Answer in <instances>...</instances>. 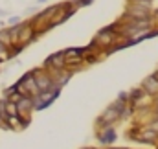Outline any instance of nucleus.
I'll return each mask as SVG.
<instances>
[{"mask_svg": "<svg viewBox=\"0 0 158 149\" xmlns=\"http://www.w3.org/2000/svg\"><path fill=\"white\" fill-rule=\"evenodd\" d=\"M31 75H33V79H35V85H37V90L39 92H48V90H53V88H57L55 85H53V79H52V75L48 70H44L42 66L39 68H33V70H30ZM61 90V88H59Z\"/></svg>", "mask_w": 158, "mask_h": 149, "instance_id": "f257e3e1", "label": "nucleus"}, {"mask_svg": "<svg viewBox=\"0 0 158 149\" xmlns=\"http://www.w3.org/2000/svg\"><path fill=\"white\" fill-rule=\"evenodd\" d=\"M118 121H121V116H119V112L112 107V105H109L105 111L101 112L98 118H96V129H105V127H114Z\"/></svg>", "mask_w": 158, "mask_h": 149, "instance_id": "f03ea898", "label": "nucleus"}, {"mask_svg": "<svg viewBox=\"0 0 158 149\" xmlns=\"http://www.w3.org/2000/svg\"><path fill=\"white\" fill-rule=\"evenodd\" d=\"M151 6H143V4H127L125 11L119 19H151Z\"/></svg>", "mask_w": 158, "mask_h": 149, "instance_id": "7ed1b4c3", "label": "nucleus"}, {"mask_svg": "<svg viewBox=\"0 0 158 149\" xmlns=\"http://www.w3.org/2000/svg\"><path fill=\"white\" fill-rule=\"evenodd\" d=\"M59 94H61L59 88H53V90H48V92H39L33 98V111H44V109H48L59 98Z\"/></svg>", "mask_w": 158, "mask_h": 149, "instance_id": "20e7f679", "label": "nucleus"}, {"mask_svg": "<svg viewBox=\"0 0 158 149\" xmlns=\"http://www.w3.org/2000/svg\"><path fill=\"white\" fill-rule=\"evenodd\" d=\"M96 140L103 147H112L114 142L118 140V133L114 127H105V129H96Z\"/></svg>", "mask_w": 158, "mask_h": 149, "instance_id": "39448f33", "label": "nucleus"}, {"mask_svg": "<svg viewBox=\"0 0 158 149\" xmlns=\"http://www.w3.org/2000/svg\"><path fill=\"white\" fill-rule=\"evenodd\" d=\"M39 35H37V32H35V28L31 26V22L30 20H22V28H20V33H19V42L17 44H20V46H28V44H31L33 40H37Z\"/></svg>", "mask_w": 158, "mask_h": 149, "instance_id": "423d86ee", "label": "nucleus"}, {"mask_svg": "<svg viewBox=\"0 0 158 149\" xmlns=\"http://www.w3.org/2000/svg\"><path fill=\"white\" fill-rule=\"evenodd\" d=\"M42 68L48 70V72H53V70H64V55H63V50L61 52H55L52 55H48L42 63Z\"/></svg>", "mask_w": 158, "mask_h": 149, "instance_id": "0eeeda50", "label": "nucleus"}, {"mask_svg": "<svg viewBox=\"0 0 158 149\" xmlns=\"http://www.w3.org/2000/svg\"><path fill=\"white\" fill-rule=\"evenodd\" d=\"M17 111H19V116L20 118H31V112H33V98L22 96L17 101Z\"/></svg>", "mask_w": 158, "mask_h": 149, "instance_id": "6e6552de", "label": "nucleus"}, {"mask_svg": "<svg viewBox=\"0 0 158 149\" xmlns=\"http://www.w3.org/2000/svg\"><path fill=\"white\" fill-rule=\"evenodd\" d=\"M31 118H20V116H7L6 118V125L9 131H24L30 125Z\"/></svg>", "mask_w": 158, "mask_h": 149, "instance_id": "1a4fd4ad", "label": "nucleus"}, {"mask_svg": "<svg viewBox=\"0 0 158 149\" xmlns=\"http://www.w3.org/2000/svg\"><path fill=\"white\" fill-rule=\"evenodd\" d=\"M136 142H140V144H153V146H156V144H158V134L155 133V131L147 129L145 125H140V134H138Z\"/></svg>", "mask_w": 158, "mask_h": 149, "instance_id": "9d476101", "label": "nucleus"}, {"mask_svg": "<svg viewBox=\"0 0 158 149\" xmlns=\"http://www.w3.org/2000/svg\"><path fill=\"white\" fill-rule=\"evenodd\" d=\"M52 75V79H53V85L57 87V88H63L64 85H68V81L72 79V75L68 70H53V72H50Z\"/></svg>", "mask_w": 158, "mask_h": 149, "instance_id": "9b49d317", "label": "nucleus"}, {"mask_svg": "<svg viewBox=\"0 0 158 149\" xmlns=\"http://www.w3.org/2000/svg\"><path fill=\"white\" fill-rule=\"evenodd\" d=\"M140 88H142V90H143L147 96L155 98V96L158 94V79H156V77H153V75H147V77L142 81Z\"/></svg>", "mask_w": 158, "mask_h": 149, "instance_id": "f8f14e48", "label": "nucleus"}, {"mask_svg": "<svg viewBox=\"0 0 158 149\" xmlns=\"http://www.w3.org/2000/svg\"><path fill=\"white\" fill-rule=\"evenodd\" d=\"M127 94H129V105H131L132 109H134V107H136V103H138V101H140V100H142V98L145 96V92H143V90H142L140 87H136V88L129 90Z\"/></svg>", "mask_w": 158, "mask_h": 149, "instance_id": "ddd939ff", "label": "nucleus"}, {"mask_svg": "<svg viewBox=\"0 0 158 149\" xmlns=\"http://www.w3.org/2000/svg\"><path fill=\"white\" fill-rule=\"evenodd\" d=\"M0 44L7 50L11 46V39H9V33H7V28H2L0 30Z\"/></svg>", "mask_w": 158, "mask_h": 149, "instance_id": "4468645a", "label": "nucleus"}, {"mask_svg": "<svg viewBox=\"0 0 158 149\" xmlns=\"http://www.w3.org/2000/svg\"><path fill=\"white\" fill-rule=\"evenodd\" d=\"M4 101H6V100H4ZM4 111H6V116H19V111H17V103L6 101V103H4Z\"/></svg>", "mask_w": 158, "mask_h": 149, "instance_id": "2eb2a0df", "label": "nucleus"}, {"mask_svg": "<svg viewBox=\"0 0 158 149\" xmlns=\"http://www.w3.org/2000/svg\"><path fill=\"white\" fill-rule=\"evenodd\" d=\"M24 19L20 17V15H13V17H9L7 19V26H15V24H20Z\"/></svg>", "mask_w": 158, "mask_h": 149, "instance_id": "dca6fc26", "label": "nucleus"}, {"mask_svg": "<svg viewBox=\"0 0 158 149\" xmlns=\"http://www.w3.org/2000/svg\"><path fill=\"white\" fill-rule=\"evenodd\" d=\"M90 4H94V0H76L74 2L76 7H85V6H90Z\"/></svg>", "mask_w": 158, "mask_h": 149, "instance_id": "f3484780", "label": "nucleus"}, {"mask_svg": "<svg viewBox=\"0 0 158 149\" xmlns=\"http://www.w3.org/2000/svg\"><path fill=\"white\" fill-rule=\"evenodd\" d=\"M151 20H153V26H155V28H158V7L151 11Z\"/></svg>", "mask_w": 158, "mask_h": 149, "instance_id": "a211bd4d", "label": "nucleus"}, {"mask_svg": "<svg viewBox=\"0 0 158 149\" xmlns=\"http://www.w3.org/2000/svg\"><path fill=\"white\" fill-rule=\"evenodd\" d=\"M13 92H17V88H15V85H11V87H7V88L4 90V98H7V96H11Z\"/></svg>", "mask_w": 158, "mask_h": 149, "instance_id": "6ab92c4d", "label": "nucleus"}, {"mask_svg": "<svg viewBox=\"0 0 158 149\" xmlns=\"http://www.w3.org/2000/svg\"><path fill=\"white\" fill-rule=\"evenodd\" d=\"M116 100H119V101H125V103H129V94H127V92H119Z\"/></svg>", "mask_w": 158, "mask_h": 149, "instance_id": "aec40b11", "label": "nucleus"}, {"mask_svg": "<svg viewBox=\"0 0 158 149\" xmlns=\"http://www.w3.org/2000/svg\"><path fill=\"white\" fill-rule=\"evenodd\" d=\"M0 61H6V48L0 44Z\"/></svg>", "mask_w": 158, "mask_h": 149, "instance_id": "412c9836", "label": "nucleus"}, {"mask_svg": "<svg viewBox=\"0 0 158 149\" xmlns=\"http://www.w3.org/2000/svg\"><path fill=\"white\" fill-rule=\"evenodd\" d=\"M153 105H158V94L153 98Z\"/></svg>", "mask_w": 158, "mask_h": 149, "instance_id": "4be33fe9", "label": "nucleus"}, {"mask_svg": "<svg viewBox=\"0 0 158 149\" xmlns=\"http://www.w3.org/2000/svg\"><path fill=\"white\" fill-rule=\"evenodd\" d=\"M101 149H127V147H101Z\"/></svg>", "mask_w": 158, "mask_h": 149, "instance_id": "5701e85b", "label": "nucleus"}, {"mask_svg": "<svg viewBox=\"0 0 158 149\" xmlns=\"http://www.w3.org/2000/svg\"><path fill=\"white\" fill-rule=\"evenodd\" d=\"M85 149H101V147H85Z\"/></svg>", "mask_w": 158, "mask_h": 149, "instance_id": "b1692460", "label": "nucleus"}, {"mask_svg": "<svg viewBox=\"0 0 158 149\" xmlns=\"http://www.w3.org/2000/svg\"><path fill=\"white\" fill-rule=\"evenodd\" d=\"M39 2H46V0H39Z\"/></svg>", "mask_w": 158, "mask_h": 149, "instance_id": "393cba45", "label": "nucleus"}, {"mask_svg": "<svg viewBox=\"0 0 158 149\" xmlns=\"http://www.w3.org/2000/svg\"><path fill=\"white\" fill-rule=\"evenodd\" d=\"M127 149H129V147H127Z\"/></svg>", "mask_w": 158, "mask_h": 149, "instance_id": "a878e982", "label": "nucleus"}]
</instances>
